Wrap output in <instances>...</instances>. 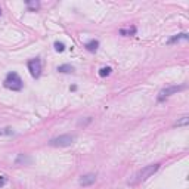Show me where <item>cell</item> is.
Here are the masks:
<instances>
[{"mask_svg": "<svg viewBox=\"0 0 189 189\" xmlns=\"http://www.w3.org/2000/svg\"><path fill=\"white\" fill-rule=\"evenodd\" d=\"M160 169V164H151V166H146V167H143L142 170H139L135 176H133V179L129 182L130 185H138V183H140V182H145L148 177H151L157 170Z\"/></svg>", "mask_w": 189, "mask_h": 189, "instance_id": "cell-1", "label": "cell"}, {"mask_svg": "<svg viewBox=\"0 0 189 189\" xmlns=\"http://www.w3.org/2000/svg\"><path fill=\"white\" fill-rule=\"evenodd\" d=\"M24 86L21 77L16 74V72H9L4 78V87L10 89V90H21Z\"/></svg>", "mask_w": 189, "mask_h": 189, "instance_id": "cell-2", "label": "cell"}, {"mask_svg": "<svg viewBox=\"0 0 189 189\" xmlns=\"http://www.w3.org/2000/svg\"><path fill=\"white\" fill-rule=\"evenodd\" d=\"M74 140H75V138L72 135H62V136H58V138L52 139L49 142V145L50 146H70Z\"/></svg>", "mask_w": 189, "mask_h": 189, "instance_id": "cell-3", "label": "cell"}, {"mask_svg": "<svg viewBox=\"0 0 189 189\" xmlns=\"http://www.w3.org/2000/svg\"><path fill=\"white\" fill-rule=\"evenodd\" d=\"M28 70H30V72H31V75L34 78H38L40 74H41V62L38 59L28 61Z\"/></svg>", "mask_w": 189, "mask_h": 189, "instance_id": "cell-4", "label": "cell"}, {"mask_svg": "<svg viewBox=\"0 0 189 189\" xmlns=\"http://www.w3.org/2000/svg\"><path fill=\"white\" fill-rule=\"evenodd\" d=\"M182 89H185V87H183V86H173V87L163 89V90L160 92V95H158V101H164L166 98L172 96L173 93H177V92H179V90H182Z\"/></svg>", "mask_w": 189, "mask_h": 189, "instance_id": "cell-5", "label": "cell"}, {"mask_svg": "<svg viewBox=\"0 0 189 189\" xmlns=\"http://www.w3.org/2000/svg\"><path fill=\"white\" fill-rule=\"evenodd\" d=\"M78 182H80L81 186H90V185H93L96 182V176L95 175H84V176L80 177Z\"/></svg>", "mask_w": 189, "mask_h": 189, "instance_id": "cell-6", "label": "cell"}, {"mask_svg": "<svg viewBox=\"0 0 189 189\" xmlns=\"http://www.w3.org/2000/svg\"><path fill=\"white\" fill-rule=\"evenodd\" d=\"M120 34H121V35H135V34H136V27H126V28H121V30H120Z\"/></svg>", "mask_w": 189, "mask_h": 189, "instance_id": "cell-7", "label": "cell"}, {"mask_svg": "<svg viewBox=\"0 0 189 189\" xmlns=\"http://www.w3.org/2000/svg\"><path fill=\"white\" fill-rule=\"evenodd\" d=\"M98 47H99V41L98 40H90L89 43H86V49L89 52H96Z\"/></svg>", "mask_w": 189, "mask_h": 189, "instance_id": "cell-8", "label": "cell"}, {"mask_svg": "<svg viewBox=\"0 0 189 189\" xmlns=\"http://www.w3.org/2000/svg\"><path fill=\"white\" fill-rule=\"evenodd\" d=\"M22 163H24V164H30V163H31V158H30V157H25L24 154H21V155L16 158V164H22Z\"/></svg>", "mask_w": 189, "mask_h": 189, "instance_id": "cell-9", "label": "cell"}, {"mask_svg": "<svg viewBox=\"0 0 189 189\" xmlns=\"http://www.w3.org/2000/svg\"><path fill=\"white\" fill-rule=\"evenodd\" d=\"M186 38H188V35L183 33V34H177V35L172 37V38L169 40V43H176V41H179V40H186Z\"/></svg>", "mask_w": 189, "mask_h": 189, "instance_id": "cell-10", "label": "cell"}, {"mask_svg": "<svg viewBox=\"0 0 189 189\" xmlns=\"http://www.w3.org/2000/svg\"><path fill=\"white\" fill-rule=\"evenodd\" d=\"M58 71L59 72H72L74 68L71 65H61V67H58Z\"/></svg>", "mask_w": 189, "mask_h": 189, "instance_id": "cell-11", "label": "cell"}, {"mask_svg": "<svg viewBox=\"0 0 189 189\" xmlns=\"http://www.w3.org/2000/svg\"><path fill=\"white\" fill-rule=\"evenodd\" d=\"M109 74H111V68H109V67H104V68L99 70V75H101V77H106V75H109Z\"/></svg>", "mask_w": 189, "mask_h": 189, "instance_id": "cell-12", "label": "cell"}, {"mask_svg": "<svg viewBox=\"0 0 189 189\" xmlns=\"http://www.w3.org/2000/svg\"><path fill=\"white\" fill-rule=\"evenodd\" d=\"M55 49H56V52H64V50H65V44L56 41V43H55Z\"/></svg>", "mask_w": 189, "mask_h": 189, "instance_id": "cell-13", "label": "cell"}, {"mask_svg": "<svg viewBox=\"0 0 189 189\" xmlns=\"http://www.w3.org/2000/svg\"><path fill=\"white\" fill-rule=\"evenodd\" d=\"M189 123V118L188 117H182V120H179L177 123H176V126H186Z\"/></svg>", "mask_w": 189, "mask_h": 189, "instance_id": "cell-14", "label": "cell"}, {"mask_svg": "<svg viewBox=\"0 0 189 189\" xmlns=\"http://www.w3.org/2000/svg\"><path fill=\"white\" fill-rule=\"evenodd\" d=\"M3 135H13V130L12 129H3V130H0V136H3Z\"/></svg>", "mask_w": 189, "mask_h": 189, "instance_id": "cell-15", "label": "cell"}, {"mask_svg": "<svg viewBox=\"0 0 189 189\" xmlns=\"http://www.w3.org/2000/svg\"><path fill=\"white\" fill-rule=\"evenodd\" d=\"M27 4H28L30 9H37V7H38V3H37V1H28Z\"/></svg>", "mask_w": 189, "mask_h": 189, "instance_id": "cell-16", "label": "cell"}, {"mask_svg": "<svg viewBox=\"0 0 189 189\" xmlns=\"http://www.w3.org/2000/svg\"><path fill=\"white\" fill-rule=\"evenodd\" d=\"M4 183H6V179L4 177H0V186H3Z\"/></svg>", "mask_w": 189, "mask_h": 189, "instance_id": "cell-17", "label": "cell"}, {"mask_svg": "<svg viewBox=\"0 0 189 189\" xmlns=\"http://www.w3.org/2000/svg\"><path fill=\"white\" fill-rule=\"evenodd\" d=\"M0 15H1V9H0Z\"/></svg>", "mask_w": 189, "mask_h": 189, "instance_id": "cell-18", "label": "cell"}]
</instances>
